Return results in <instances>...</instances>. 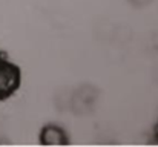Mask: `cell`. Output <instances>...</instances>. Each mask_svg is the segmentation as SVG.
<instances>
[{
    "mask_svg": "<svg viewBox=\"0 0 158 147\" xmlns=\"http://www.w3.org/2000/svg\"><path fill=\"white\" fill-rule=\"evenodd\" d=\"M22 84L20 67L9 61L8 57L0 52V100L12 97Z\"/></svg>",
    "mask_w": 158,
    "mask_h": 147,
    "instance_id": "cell-1",
    "label": "cell"
},
{
    "mask_svg": "<svg viewBox=\"0 0 158 147\" xmlns=\"http://www.w3.org/2000/svg\"><path fill=\"white\" fill-rule=\"evenodd\" d=\"M40 143L45 146H64L69 143V140L66 130L61 126L49 123L40 130Z\"/></svg>",
    "mask_w": 158,
    "mask_h": 147,
    "instance_id": "cell-2",
    "label": "cell"
}]
</instances>
